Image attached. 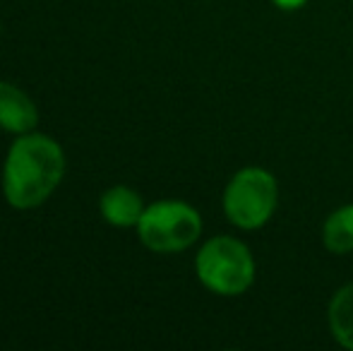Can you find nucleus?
I'll list each match as a JSON object with an SVG mask.
<instances>
[{
    "label": "nucleus",
    "instance_id": "f257e3e1",
    "mask_svg": "<svg viewBox=\"0 0 353 351\" xmlns=\"http://www.w3.org/2000/svg\"><path fill=\"white\" fill-rule=\"evenodd\" d=\"M65 176V152L43 132H24L10 145L3 164V195L14 210H34L56 192Z\"/></svg>",
    "mask_w": 353,
    "mask_h": 351
},
{
    "label": "nucleus",
    "instance_id": "f03ea898",
    "mask_svg": "<svg viewBox=\"0 0 353 351\" xmlns=\"http://www.w3.org/2000/svg\"><path fill=\"white\" fill-rule=\"evenodd\" d=\"M195 272L200 284L216 296H241L255 284V258L243 241L214 236L197 250Z\"/></svg>",
    "mask_w": 353,
    "mask_h": 351
},
{
    "label": "nucleus",
    "instance_id": "7ed1b4c3",
    "mask_svg": "<svg viewBox=\"0 0 353 351\" xmlns=\"http://www.w3.org/2000/svg\"><path fill=\"white\" fill-rule=\"evenodd\" d=\"M135 229L142 245L152 253H181L202 236V217L183 200H159L144 207Z\"/></svg>",
    "mask_w": 353,
    "mask_h": 351
},
{
    "label": "nucleus",
    "instance_id": "20e7f679",
    "mask_svg": "<svg viewBox=\"0 0 353 351\" xmlns=\"http://www.w3.org/2000/svg\"><path fill=\"white\" fill-rule=\"evenodd\" d=\"M279 202L276 178L260 166L236 171L223 188V214L243 231L262 229L274 217Z\"/></svg>",
    "mask_w": 353,
    "mask_h": 351
},
{
    "label": "nucleus",
    "instance_id": "39448f33",
    "mask_svg": "<svg viewBox=\"0 0 353 351\" xmlns=\"http://www.w3.org/2000/svg\"><path fill=\"white\" fill-rule=\"evenodd\" d=\"M39 123V108L24 89L0 80V128L12 135L32 132Z\"/></svg>",
    "mask_w": 353,
    "mask_h": 351
},
{
    "label": "nucleus",
    "instance_id": "423d86ee",
    "mask_svg": "<svg viewBox=\"0 0 353 351\" xmlns=\"http://www.w3.org/2000/svg\"><path fill=\"white\" fill-rule=\"evenodd\" d=\"M144 202L142 195L137 190L128 185H113L108 188L106 192L99 200V210H101V217L106 224L118 226V229H130V226H137L142 212H144Z\"/></svg>",
    "mask_w": 353,
    "mask_h": 351
},
{
    "label": "nucleus",
    "instance_id": "0eeeda50",
    "mask_svg": "<svg viewBox=\"0 0 353 351\" xmlns=\"http://www.w3.org/2000/svg\"><path fill=\"white\" fill-rule=\"evenodd\" d=\"M327 325L332 337L344 349L353 351V281L332 296L327 308Z\"/></svg>",
    "mask_w": 353,
    "mask_h": 351
},
{
    "label": "nucleus",
    "instance_id": "6e6552de",
    "mask_svg": "<svg viewBox=\"0 0 353 351\" xmlns=\"http://www.w3.org/2000/svg\"><path fill=\"white\" fill-rule=\"evenodd\" d=\"M322 243L334 255L353 253V205L339 207L327 217L322 226Z\"/></svg>",
    "mask_w": 353,
    "mask_h": 351
},
{
    "label": "nucleus",
    "instance_id": "1a4fd4ad",
    "mask_svg": "<svg viewBox=\"0 0 353 351\" xmlns=\"http://www.w3.org/2000/svg\"><path fill=\"white\" fill-rule=\"evenodd\" d=\"M279 10H286V12H293V10H301L307 5V0H272Z\"/></svg>",
    "mask_w": 353,
    "mask_h": 351
}]
</instances>
